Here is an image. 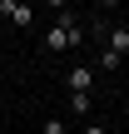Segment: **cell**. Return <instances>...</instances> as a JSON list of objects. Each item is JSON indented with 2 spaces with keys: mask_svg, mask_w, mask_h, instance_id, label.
Here are the masks:
<instances>
[{
  "mask_svg": "<svg viewBox=\"0 0 129 134\" xmlns=\"http://www.w3.org/2000/svg\"><path fill=\"white\" fill-rule=\"evenodd\" d=\"M80 40H85V30H80L75 10H70V5H55V25L45 30V50H50V55H65V50H75Z\"/></svg>",
  "mask_w": 129,
  "mask_h": 134,
  "instance_id": "1",
  "label": "cell"
},
{
  "mask_svg": "<svg viewBox=\"0 0 129 134\" xmlns=\"http://www.w3.org/2000/svg\"><path fill=\"white\" fill-rule=\"evenodd\" d=\"M124 55H129V25H114V30H109V45H104V55L94 60V70H119V65H124Z\"/></svg>",
  "mask_w": 129,
  "mask_h": 134,
  "instance_id": "2",
  "label": "cell"
},
{
  "mask_svg": "<svg viewBox=\"0 0 129 134\" xmlns=\"http://www.w3.org/2000/svg\"><path fill=\"white\" fill-rule=\"evenodd\" d=\"M94 80H99V70H94V65H75V70L65 75L70 94H89V90H94Z\"/></svg>",
  "mask_w": 129,
  "mask_h": 134,
  "instance_id": "3",
  "label": "cell"
},
{
  "mask_svg": "<svg viewBox=\"0 0 129 134\" xmlns=\"http://www.w3.org/2000/svg\"><path fill=\"white\" fill-rule=\"evenodd\" d=\"M0 15H5L10 25H30V20H35V10H30L25 0H0Z\"/></svg>",
  "mask_w": 129,
  "mask_h": 134,
  "instance_id": "4",
  "label": "cell"
},
{
  "mask_svg": "<svg viewBox=\"0 0 129 134\" xmlns=\"http://www.w3.org/2000/svg\"><path fill=\"white\" fill-rule=\"evenodd\" d=\"M40 134H70V124H65V119H60V114H50V119H45V124H40Z\"/></svg>",
  "mask_w": 129,
  "mask_h": 134,
  "instance_id": "5",
  "label": "cell"
},
{
  "mask_svg": "<svg viewBox=\"0 0 129 134\" xmlns=\"http://www.w3.org/2000/svg\"><path fill=\"white\" fill-rule=\"evenodd\" d=\"M70 104H75V114H80V119L89 114V94H70Z\"/></svg>",
  "mask_w": 129,
  "mask_h": 134,
  "instance_id": "6",
  "label": "cell"
},
{
  "mask_svg": "<svg viewBox=\"0 0 129 134\" xmlns=\"http://www.w3.org/2000/svg\"><path fill=\"white\" fill-rule=\"evenodd\" d=\"M80 134H109V124H99V119H89V124H85Z\"/></svg>",
  "mask_w": 129,
  "mask_h": 134,
  "instance_id": "7",
  "label": "cell"
}]
</instances>
